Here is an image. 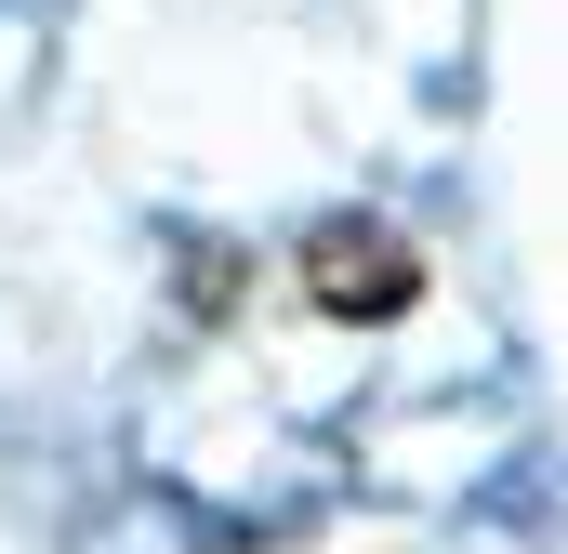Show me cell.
I'll use <instances>...</instances> for the list:
<instances>
[{"label":"cell","instance_id":"obj_1","mask_svg":"<svg viewBox=\"0 0 568 554\" xmlns=\"http://www.w3.org/2000/svg\"><path fill=\"white\" fill-rule=\"evenodd\" d=\"M304 304L317 317H410L424 304V252L397 225H371V212L357 225H317L304 238Z\"/></svg>","mask_w":568,"mask_h":554}]
</instances>
